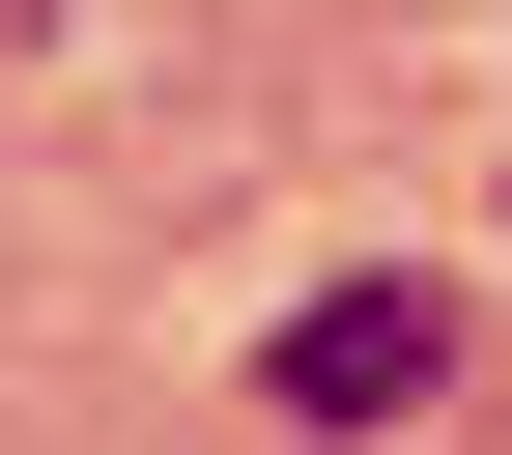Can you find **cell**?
<instances>
[{
  "label": "cell",
  "mask_w": 512,
  "mask_h": 455,
  "mask_svg": "<svg viewBox=\"0 0 512 455\" xmlns=\"http://www.w3.org/2000/svg\"><path fill=\"white\" fill-rule=\"evenodd\" d=\"M427 370H456V285H427V256H370V285L285 313V370H256V399H285V427H399Z\"/></svg>",
  "instance_id": "1"
}]
</instances>
